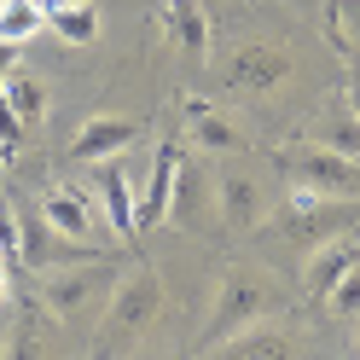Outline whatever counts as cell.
<instances>
[{
	"label": "cell",
	"instance_id": "obj_1",
	"mask_svg": "<svg viewBox=\"0 0 360 360\" xmlns=\"http://www.w3.org/2000/svg\"><path fill=\"white\" fill-rule=\"evenodd\" d=\"M117 279H122L117 256H82V262L47 267V274H41V308H47L53 320H64V326L94 320V314H105Z\"/></svg>",
	"mask_w": 360,
	"mask_h": 360
},
{
	"label": "cell",
	"instance_id": "obj_2",
	"mask_svg": "<svg viewBox=\"0 0 360 360\" xmlns=\"http://www.w3.org/2000/svg\"><path fill=\"white\" fill-rule=\"evenodd\" d=\"M157 314H163V279H157V267L140 262V267H128V274L117 279V290H110L99 337H105V343H128V337L146 331Z\"/></svg>",
	"mask_w": 360,
	"mask_h": 360
},
{
	"label": "cell",
	"instance_id": "obj_3",
	"mask_svg": "<svg viewBox=\"0 0 360 360\" xmlns=\"http://www.w3.org/2000/svg\"><path fill=\"white\" fill-rule=\"evenodd\" d=\"M262 314H267V285L256 274H227V279L215 285V308H210V320H204V343H198V354H210V349L227 343V337L250 331Z\"/></svg>",
	"mask_w": 360,
	"mask_h": 360
},
{
	"label": "cell",
	"instance_id": "obj_4",
	"mask_svg": "<svg viewBox=\"0 0 360 360\" xmlns=\"http://www.w3.org/2000/svg\"><path fill=\"white\" fill-rule=\"evenodd\" d=\"M290 180L320 198H360V163H349L343 151L331 146H302L290 151Z\"/></svg>",
	"mask_w": 360,
	"mask_h": 360
},
{
	"label": "cell",
	"instance_id": "obj_5",
	"mask_svg": "<svg viewBox=\"0 0 360 360\" xmlns=\"http://www.w3.org/2000/svg\"><path fill=\"white\" fill-rule=\"evenodd\" d=\"M82 256H99L94 244H76L53 233V221L41 210H18V262L35 267V274H47V267H64V262H82Z\"/></svg>",
	"mask_w": 360,
	"mask_h": 360
},
{
	"label": "cell",
	"instance_id": "obj_6",
	"mask_svg": "<svg viewBox=\"0 0 360 360\" xmlns=\"http://www.w3.org/2000/svg\"><path fill=\"white\" fill-rule=\"evenodd\" d=\"M215 210H221V221H227L233 233H256L262 221H267V192H262V180H256L250 169L215 174Z\"/></svg>",
	"mask_w": 360,
	"mask_h": 360
},
{
	"label": "cell",
	"instance_id": "obj_7",
	"mask_svg": "<svg viewBox=\"0 0 360 360\" xmlns=\"http://www.w3.org/2000/svg\"><path fill=\"white\" fill-rule=\"evenodd\" d=\"M215 180H210V169L198 163V157H186L180 151V169H174V192H169V215L163 221H174V227H204L210 221V192Z\"/></svg>",
	"mask_w": 360,
	"mask_h": 360
},
{
	"label": "cell",
	"instance_id": "obj_8",
	"mask_svg": "<svg viewBox=\"0 0 360 360\" xmlns=\"http://www.w3.org/2000/svg\"><path fill=\"white\" fill-rule=\"evenodd\" d=\"M290 76V53L285 47H238V58L227 64V87L233 94H274V87Z\"/></svg>",
	"mask_w": 360,
	"mask_h": 360
},
{
	"label": "cell",
	"instance_id": "obj_9",
	"mask_svg": "<svg viewBox=\"0 0 360 360\" xmlns=\"http://www.w3.org/2000/svg\"><path fill=\"white\" fill-rule=\"evenodd\" d=\"M134 140H140V122L134 117H87L76 128V140H70V157L76 163H105V157L128 151Z\"/></svg>",
	"mask_w": 360,
	"mask_h": 360
},
{
	"label": "cell",
	"instance_id": "obj_10",
	"mask_svg": "<svg viewBox=\"0 0 360 360\" xmlns=\"http://www.w3.org/2000/svg\"><path fill=\"white\" fill-rule=\"evenodd\" d=\"M174 169H180V140H163L151 157L146 192H134V227H157L169 215V192H174Z\"/></svg>",
	"mask_w": 360,
	"mask_h": 360
},
{
	"label": "cell",
	"instance_id": "obj_11",
	"mask_svg": "<svg viewBox=\"0 0 360 360\" xmlns=\"http://www.w3.org/2000/svg\"><path fill=\"white\" fill-rule=\"evenodd\" d=\"M180 117H186V128H192V146H198V151H215V157L244 151V134H238V122H233V117H221V110H215L210 99H186V105H180Z\"/></svg>",
	"mask_w": 360,
	"mask_h": 360
},
{
	"label": "cell",
	"instance_id": "obj_12",
	"mask_svg": "<svg viewBox=\"0 0 360 360\" xmlns=\"http://www.w3.org/2000/svg\"><path fill=\"white\" fill-rule=\"evenodd\" d=\"M94 192H99V204H105V221H110V233L128 238V233H140L134 227V180L122 163H94Z\"/></svg>",
	"mask_w": 360,
	"mask_h": 360
},
{
	"label": "cell",
	"instance_id": "obj_13",
	"mask_svg": "<svg viewBox=\"0 0 360 360\" xmlns=\"http://www.w3.org/2000/svg\"><path fill=\"white\" fill-rule=\"evenodd\" d=\"M354 262H360V250H354L349 238H326L320 250L308 256V267H302V285H308V297H314V302H326V290H331L337 279H343Z\"/></svg>",
	"mask_w": 360,
	"mask_h": 360
},
{
	"label": "cell",
	"instance_id": "obj_14",
	"mask_svg": "<svg viewBox=\"0 0 360 360\" xmlns=\"http://www.w3.org/2000/svg\"><path fill=\"white\" fill-rule=\"evenodd\" d=\"M41 215L53 221V233L76 238V244H87V238H94V227H99V215H94V204H87V192H76V186H58L47 204H41Z\"/></svg>",
	"mask_w": 360,
	"mask_h": 360
},
{
	"label": "cell",
	"instance_id": "obj_15",
	"mask_svg": "<svg viewBox=\"0 0 360 360\" xmlns=\"http://www.w3.org/2000/svg\"><path fill=\"white\" fill-rule=\"evenodd\" d=\"M163 18H169L174 47L186 53L192 64H204V58H210V18H204V6H198V0H169Z\"/></svg>",
	"mask_w": 360,
	"mask_h": 360
},
{
	"label": "cell",
	"instance_id": "obj_16",
	"mask_svg": "<svg viewBox=\"0 0 360 360\" xmlns=\"http://www.w3.org/2000/svg\"><path fill=\"white\" fill-rule=\"evenodd\" d=\"M47 320L53 314L41 302H18V326L6 331V354L0 360H41V349H47Z\"/></svg>",
	"mask_w": 360,
	"mask_h": 360
},
{
	"label": "cell",
	"instance_id": "obj_17",
	"mask_svg": "<svg viewBox=\"0 0 360 360\" xmlns=\"http://www.w3.org/2000/svg\"><path fill=\"white\" fill-rule=\"evenodd\" d=\"M210 360H290V343L285 337H274V331H238V337H227L221 349H210Z\"/></svg>",
	"mask_w": 360,
	"mask_h": 360
},
{
	"label": "cell",
	"instance_id": "obj_18",
	"mask_svg": "<svg viewBox=\"0 0 360 360\" xmlns=\"http://www.w3.org/2000/svg\"><path fill=\"white\" fill-rule=\"evenodd\" d=\"M47 24L58 41H70V47H94L99 41V6L87 0V6H47Z\"/></svg>",
	"mask_w": 360,
	"mask_h": 360
},
{
	"label": "cell",
	"instance_id": "obj_19",
	"mask_svg": "<svg viewBox=\"0 0 360 360\" xmlns=\"http://www.w3.org/2000/svg\"><path fill=\"white\" fill-rule=\"evenodd\" d=\"M41 30H47V6H35V0H6V6H0V41L24 47Z\"/></svg>",
	"mask_w": 360,
	"mask_h": 360
},
{
	"label": "cell",
	"instance_id": "obj_20",
	"mask_svg": "<svg viewBox=\"0 0 360 360\" xmlns=\"http://www.w3.org/2000/svg\"><path fill=\"white\" fill-rule=\"evenodd\" d=\"M6 105L18 110V122H24V128H35L41 117H47V87H41L35 76H24V70H12L6 76Z\"/></svg>",
	"mask_w": 360,
	"mask_h": 360
},
{
	"label": "cell",
	"instance_id": "obj_21",
	"mask_svg": "<svg viewBox=\"0 0 360 360\" xmlns=\"http://www.w3.org/2000/svg\"><path fill=\"white\" fill-rule=\"evenodd\" d=\"M326 35L349 58H360V0H331V6H326Z\"/></svg>",
	"mask_w": 360,
	"mask_h": 360
},
{
	"label": "cell",
	"instance_id": "obj_22",
	"mask_svg": "<svg viewBox=\"0 0 360 360\" xmlns=\"http://www.w3.org/2000/svg\"><path fill=\"white\" fill-rule=\"evenodd\" d=\"M320 146H331V151H343L349 163H360V122L349 117V110L326 117V140H320Z\"/></svg>",
	"mask_w": 360,
	"mask_h": 360
},
{
	"label": "cell",
	"instance_id": "obj_23",
	"mask_svg": "<svg viewBox=\"0 0 360 360\" xmlns=\"http://www.w3.org/2000/svg\"><path fill=\"white\" fill-rule=\"evenodd\" d=\"M326 308H331V314H343V320H354V314H360V262H354L349 274L326 290Z\"/></svg>",
	"mask_w": 360,
	"mask_h": 360
},
{
	"label": "cell",
	"instance_id": "obj_24",
	"mask_svg": "<svg viewBox=\"0 0 360 360\" xmlns=\"http://www.w3.org/2000/svg\"><path fill=\"white\" fill-rule=\"evenodd\" d=\"M0 262H18V210L0 204Z\"/></svg>",
	"mask_w": 360,
	"mask_h": 360
},
{
	"label": "cell",
	"instance_id": "obj_25",
	"mask_svg": "<svg viewBox=\"0 0 360 360\" xmlns=\"http://www.w3.org/2000/svg\"><path fill=\"white\" fill-rule=\"evenodd\" d=\"M0 146H6V151L24 146V122H18V110L6 105V94H0Z\"/></svg>",
	"mask_w": 360,
	"mask_h": 360
},
{
	"label": "cell",
	"instance_id": "obj_26",
	"mask_svg": "<svg viewBox=\"0 0 360 360\" xmlns=\"http://www.w3.org/2000/svg\"><path fill=\"white\" fill-rule=\"evenodd\" d=\"M18 70V47L12 41H0V94H6V76Z\"/></svg>",
	"mask_w": 360,
	"mask_h": 360
},
{
	"label": "cell",
	"instance_id": "obj_27",
	"mask_svg": "<svg viewBox=\"0 0 360 360\" xmlns=\"http://www.w3.org/2000/svg\"><path fill=\"white\" fill-rule=\"evenodd\" d=\"M343 99H349V117H354V122H360V70H354V76H349V94H343Z\"/></svg>",
	"mask_w": 360,
	"mask_h": 360
},
{
	"label": "cell",
	"instance_id": "obj_28",
	"mask_svg": "<svg viewBox=\"0 0 360 360\" xmlns=\"http://www.w3.org/2000/svg\"><path fill=\"white\" fill-rule=\"evenodd\" d=\"M6 297H12V285H6V262H0V308H6Z\"/></svg>",
	"mask_w": 360,
	"mask_h": 360
},
{
	"label": "cell",
	"instance_id": "obj_29",
	"mask_svg": "<svg viewBox=\"0 0 360 360\" xmlns=\"http://www.w3.org/2000/svg\"><path fill=\"white\" fill-rule=\"evenodd\" d=\"M53 6H87V0H53Z\"/></svg>",
	"mask_w": 360,
	"mask_h": 360
},
{
	"label": "cell",
	"instance_id": "obj_30",
	"mask_svg": "<svg viewBox=\"0 0 360 360\" xmlns=\"http://www.w3.org/2000/svg\"><path fill=\"white\" fill-rule=\"evenodd\" d=\"M0 163H12V151H6V146H0Z\"/></svg>",
	"mask_w": 360,
	"mask_h": 360
},
{
	"label": "cell",
	"instance_id": "obj_31",
	"mask_svg": "<svg viewBox=\"0 0 360 360\" xmlns=\"http://www.w3.org/2000/svg\"><path fill=\"white\" fill-rule=\"evenodd\" d=\"M0 354H6V331H0Z\"/></svg>",
	"mask_w": 360,
	"mask_h": 360
},
{
	"label": "cell",
	"instance_id": "obj_32",
	"mask_svg": "<svg viewBox=\"0 0 360 360\" xmlns=\"http://www.w3.org/2000/svg\"><path fill=\"white\" fill-rule=\"evenodd\" d=\"M0 6H6V0H0Z\"/></svg>",
	"mask_w": 360,
	"mask_h": 360
}]
</instances>
